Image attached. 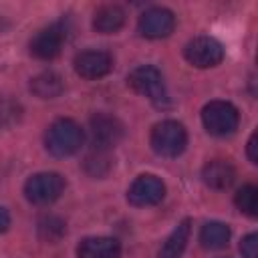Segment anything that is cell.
<instances>
[{"label":"cell","mask_w":258,"mask_h":258,"mask_svg":"<svg viewBox=\"0 0 258 258\" xmlns=\"http://www.w3.org/2000/svg\"><path fill=\"white\" fill-rule=\"evenodd\" d=\"M62 89H64V83H62L60 75H56L52 71L36 75L30 83V91L40 99H54L62 93Z\"/></svg>","instance_id":"cell-16"},{"label":"cell","mask_w":258,"mask_h":258,"mask_svg":"<svg viewBox=\"0 0 258 258\" xmlns=\"http://www.w3.org/2000/svg\"><path fill=\"white\" fill-rule=\"evenodd\" d=\"M38 234H40L42 240L56 242L64 234V224L54 216H46V218H42L38 222Z\"/></svg>","instance_id":"cell-21"},{"label":"cell","mask_w":258,"mask_h":258,"mask_svg":"<svg viewBox=\"0 0 258 258\" xmlns=\"http://www.w3.org/2000/svg\"><path fill=\"white\" fill-rule=\"evenodd\" d=\"M85 133L73 119H56L44 133V147L54 157H69L81 149Z\"/></svg>","instance_id":"cell-1"},{"label":"cell","mask_w":258,"mask_h":258,"mask_svg":"<svg viewBox=\"0 0 258 258\" xmlns=\"http://www.w3.org/2000/svg\"><path fill=\"white\" fill-rule=\"evenodd\" d=\"M248 159H250V163H258V153H256V133H252L250 139H248Z\"/></svg>","instance_id":"cell-23"},{"label":"cell","mask_w":258,"mask_h":258,"mask_svg":"<svg viewBox=\"0 0 258 258\" xmlns=\"http://www.w3.org/2000/svg\"><path fill=\"white\" fill-rule=\"evenodd\" d=\"M113 69V56L107 50H83L75 56V71L79 77L87 79V81H95L101 79L105 75H109Z\"/></svg>","instance_id":"cell-11"},{"label":"cell","mask_w":258,"mask_h":258,"mask_svg":"<svg viewBox=\"0 0 258 258\" xmlns=\"http://www.w3.org/2000/svg\"><path fill=\"white\" fill-rule=\"evenodd\" d=\"M89 127H91V137H93L95 147L97 149H105V151L115 147L123 139V133H125L123 123L117 117L109 115V113L93 115Z\"/></svg>","instance_id":"cell-8"},{"label":"cell","mask_w":258,"mask_h":258,"mask_svg":"<svg viewBox=\"0 0 258 258\" xmlns=\"http://www.w3.org/2000/svg\"><path fill=\"white\" fill-rule=\"evenodd\" d=\"M163 196H165V183L157 175H151V173L139 175L129 185V191H127L129 204L137 206V208L155 206V204H159L163 200Z\"/></svg>","instance_id":"cell-10"},{"label":"cell","mask_w":258,"mask_h":258,"mask_svg":"<svg viewBox=\"0 0 258 258\" xmlns=\"http://www.w3.org/2000/svg\"><path fill=\"white\" fill-rule=\"evenodd\" d=\"M202 177H204V183L210 185L212 189H228L236 179V169L232 167L230 161L214 159L204 165Z\"/></svg>","instance_id":"cell-13"},{"label":"cell","mask_w":258,"mask_h":258,"mask_svg":"<svg viewBox=\"0 0 258 258\" xmlns=\"http://www.w3.org/2000/svg\"><path fill=\"white\" fill-rule=\"evenodd\" d=\"M127 85L135 93L147 97L155 107H167L169 105V95H167L163 77L151 64H143V67H137L135 71H131V75L127 77Z\"/></svg>","instance_id":"cell-2"},{"label":"cell","mask_w":258,"mask_h":258,"mask_svg":"<svg viewBox=\"0 0 258 258\" xmlns=\"http://www.w3.org/2000/svg\"><path fill=\"white\" fill-rule=\"evenodd\" d=\"M67 40V26L62 22H52L50 26L38 30L30 40V54L40 60H52L58 56L62 42Z\"/></svg>","instance_id":"cell-7"},{"label":"cell","mask_w":258,"mask_h":258,"mask_svg":"<svg viewBox=\"0 0 258 258\" xmlns=\"http://www.w3.org/2000/svg\"><path fill=\"white\" fill-rule=\"evenodd\" d=\"M189 234H191V222L185 218V220H181L173 228V232L163 242V246L159 250V258H181L183 256V250L187 246Z\"/></svg>","instance_id":"cell-15"},{"label":"cell","mask_w":258,"mask_h":258,"mask_svg":"<svg viewBox=\"0 0 258 258\" xmlns=\"http://www.w3.org/2000/svg\"><path fill=\"white\" fill-rule=\"evenodd\" d=\"M109 167H111V161H109V155L105 149L95 147V151L91 155H87V159H85V169L95 177L105 175L109 171Z\"/></svg>","instance_id":"cell-19"},{"label":"cell","mask_w":258,"mask_h":258,"mask_svg":"<svg viewBox=\"0 0 258 258\" xmlns=\"http://www.w3.org/2000/svg\"><path fill=\"white\" fill-rule=\"evenodd\" d=\"M183 56L189 64H194L198 69H210V67H216L222 62L224 46L212 36H196L185 44Z\"/></svg>","instance_id":"cell-6"},{"label":"cell","mask_w":258,"mask_h":258,"mask_svg":"<svg viewBox=\"0 0 258 258\" xmlns=\"http://www.w3.org/2000/svg\"><path fill=\"white\" fill-rule=\"evenodd\" d=\"M79 258H119L121 256V244L115 238L109 236H91L81 240L77 246Z\"/></svg>","instance_id":"cell-12"},{"label":"cell","mask_w":258,"mask_h":258,"mask_svg":"<svg viewBox=\"0 0 258 258\" xmlns=\"http://www.w3.org/2000/svg\"><path fill=\"white\" fill-rule=\"evenodd\" d=\"M202 123L210 135L226 137L238 129L240 113L228 101H210L202 109Z\"/></svg>","instance_id":"cell-4"},{"label":"cell","mask_w":258,"mask_h":258,"mask_svg":"<svg viewBox=\"0 0 258 258\" xmlns=\"http://www.w3.org/2000/svg\"><path fill=\"white\" fill-rule=\"evenodd\" d=\"M240 252H242L244 258H256V254H258V236H256L254 232L242 238V242H240Z\"/></svg>","instance_id":"cell-22"},{"label":"cell","mask_w":258,"mask_h":258,"mask_svg":"<svg viewBox=\"0 0 258 258\" xmlns=\"http://www.w3.org/2000/svg\"><path fill=\"white\" fill-rule=\"evenodd\" d=\"M151 147L161 157H177L187 145L185 127L173 119H165L151 129Z\"/></svg>","instance_id":"cell-3"},{"label":"cell","mask_w":258,"mask_h":258,"mask_svg":"<svg viewBox=\"0 0 258 258\" xmlns=\"http://www.w3.org/2000/svg\"><path fill=\"white\" fill-rule=\"evenodd\" d=\"M137 28H139V34L145 36V38H153V40L155 38H165L175 28V16L167 8L153 6V8L145 10L139 16Z\"/></svg>","instance_id":"cell-9"},{"label":"cell","mask_w":258,"mask_h":258,"mask_svg":"<svg viewBox=\"0 0 258 258\" xmlns=\"http://www.w3.org/2000/svg\"><path fill=\"white\" fill-rule=\"evenodd\" d=\"M234 204L242 214H246L250 218H256V214H258V189L250 183L242 185L234 196Z\"/></svg>","instance_id":"cell-18"},{"label":"cell","mask_w":258,"mask_h":258,"mask_svg":"<svg viewBox=\"0 0 258 258\" xmlns=\"http://www.w3.org/2000/svg\"><path fill=\"white\" fill-rule=\"evenodd\" d=\"M22 107L10 99V97H0V127H12L14 123L20 121Z\"/></svg>","instance_id":"cell-20"},{"label":"cell","mask_w":258,"mask_h":258,"mask_svg":"<svg viewBox=\"0 0 258 258\" xmlns=\"http://www.w3.org/2000/svg\"><path fill=\"white\" fill-rule=\"evenodd\" d=\"M228 240H230V228L224 222H208L202 226L200 242L204 248L220 250V248L228 246Z\"/></svg>","instance_id":"cell-17"},{"label":"cell","mask_w":258,"mask_h":258,"mask_svg":"<svg viewBox=\"0 0 258 258\" xmlns=\"http://www.w3.org/2000/svg\"><path fill=\"white\" fill-rule=\"evenodd\" d=\"M123 24H125V12L117 4H105L97 8L95 18H93V28L101 34H113L121 30Z\"/></svg>","instance_id":"cell-14"},{"label":"cell","mask_w":258,"mask_h":258,"mask_svg":"<svg viewBox=\"0 0 258 258\" xmlns=\"http://www.w3.org/2000/svg\"><path fill=\"white\" fill-rule=\"evenodd\" d=\"M8 226H10V216H8L6 208L0 206V234H4L8 230Z\"/></svg>","instance_id":"cell-24"},{"label":"cell","mask_w":258,"mask_h":258,"mask_svg":"<svg viewBox=\"0 0 258 258\" xmlns=\"http://www.w3.org/2000/svg\"><path fill=\"white\" fill-rule=\"evenodd\" d=\"M64 191V177L56 171H40L26 179L24 196L34 206H48Z\"/></svg>","instance_id":"cell-5"}]
</instances>
